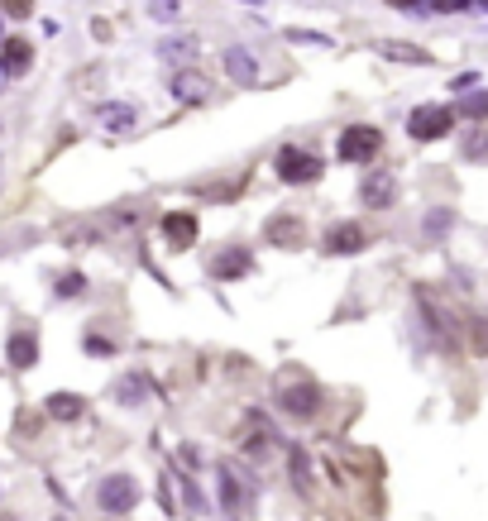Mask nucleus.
<instances>
[{
	"instance_id": "19",
	"label": "nucleus",
	"mask_w": 488,
	"mask_h": 521,
	"mask_svg": "<svg viewBox=\"0 0 488 521\" xmlns=\"http://www.w3.org/2000/svg\"><path fill=\"white\" fill-rule=\"evenodd\" d=\"M82 397H72V392H58V397H48V416H58V421H77L82 416Z\"/></svg>"
},
{
	"instance_id": "9",
	"label": "nucleus",
	"mask_w": 488,
	"mask_h": 521,
	"mask_svg": "<svg viewBox=\"0 0 488 521\" xmlns=\"http://www.w3.org/2000/svg\"><path fill=\"white\" fill-rule=\"evenodd\" d=\"M364 249H369V235H364V225H355V220L326 230V254H364Z\"/></svg>"
},
{
	"instance_id": "31",
	"label": "nucleus",
	"mask_w": 488,
	"mask_h": 521,
	"mask_svg": "<svg viewBox=\"0 0 488 521\" xmlns=\"http://www.w3.org/2000/svg\"><path fill=\"white\" fill-rule=\"evenodd\" d=\"M244 5H264V0H244Z\"/></svg>"
},
{
	"instance_id": "16",
	"label": "nucleus",
	"mask_w": 488,
	"mask_h": 521,
	"mask_svg": "<svg viewBox=\"0 0 488 521\" xmlns=\"http://www.w3.org/2000/svg\"><path fill=\"white\" fill-rule=\"evenodd\" d=\"M5 354H10V364H15V369H34V359H39V340L20 330V335H10Z\"/></svg>"
},
{
	"instance_id": "14",
	"label": "nucleus",
	"mask_w": 488,
	"mask_h": 521,
	"mask_svg": "<svg viewBox=\"0 0 488 521\" xmlns=\"http://www.w3.org/2000/svg\"><path fill=\"white\" fill-rule=\"evenodd\" d=\"M460 158L465 163H488V125H469L460 134Z\"/></svg>"
},
{
	"instance_id": "28",
	"label": "nucleus",
	"mask_w": 488,
	"mask_h": 521,
	"mask_svg": "<svg viewBox=\"0 0 488 521\" xmlns=\"http://www.w3.org/2000/svg\"><path fill=\"white\" fill-rule=\"evenodd\" d=\"M479 87V77H474V72H465V77H455V91H460V96H465V91H474Z\"/></svg>"
},
{
	"instance_id": "1",
	"label": "nucleus",
	"mask_w": 488,
	"mask_h": 521,
	"mask_svg": "<svg viewBox=\"0 0 488 521\" xmlns=\"http://www.w3.org/2000/svg\"><path fill=\"white\" fill-rule=\"evenodd\" d=\"M378 149H383V130L378 125H345L340 139H335L340 163H374Z\"/></svg>"
},
{
	"instance_id": "18",
	"label": "nucleus",
	"mask_w": 488,
	"mask_h": 521,
	"mask_svg": "<svg viewBox=\"0 0 488 521\" xmlns=\"http://www.w3.org/2000/svg\"><path fill=\"white\" fill-rule=\"evenodd\" d=\"M29 63H34V53H29V44H24V39H10V44H5V58H0V67H5V72L15 77V72H24Z\"/></svg>"
},
{
	"instance_id": "6",
	"label": "nucleus",
	"mask_w": 488,
	"mask_h": 521,
	"mask_svg": "<svg viewBox=\"0 0 488 521\" xmlns=\"http://www.w3.org/2000/svg\"><path fill=\"white\" fill-rule=\"evenodd\" d=\"M359 201H364L369 211H388V206L398 201V177L388 173V168H374V173L359 182Z\"/></svg>"
},
{
	"instance_id": "26",
	"label": "nucleus",
	"mask_w": 488,
	"mask_h": 521,
	"mask_svg": "<svg viewBox=\"0 0 488 521\" xmlns=\"http://www.w3.org/2000/svg\"><path fill=\"white\" fill-rule=\"evenodd\" d=\"M292 483H297L302 493H311V474H307V455H302V450H292Z\"/></svg>"
},
{
	"instance_id": "15",
	"label": "nucleus",
	"mask_w": 488,
	"mask_h": 521,
	"mask_svg": "<svg viewBox=\"0 0 488 521\" xmlns=\"http://www.w3.org/2000/svg\"><path fill=\"white\" fill-rule=\"evenodd\" d=\"M168 91H173L178 101H206V96H211V82H206L201 72H178Z\"/></svg>"
},
{
	"instance_id": "8",
	"label": "nucleus",
	"mask_w": 488,
	"mask_h": 521,
	"mask_svg": "<svg viewBox=\"0 0 488 521\" xmlns=\"http://www.w3.org/2000/svg\"><path fill=\"white\" fill-rule=\"evenodd\" d=\"M225 77H230V82H235V87H259V58H254V53H249V48H225Z\"/></svg>"
},
{
	"instance_id": "29",
	"label": "nucleus",
	"mask_w": 488,
	"mask_h": 521,
	"mask_svg": "<svg viewBox=\"0 0 488 521\" xmlns=\"http://www.w3.org/2000/svg\"><path fill=\"white\" fill-rule=\"evenodd\" d=\"M5 82H10V72H5V67H0V91H5Z\"/></svg>"
},
{
	"instance_id": "24",
	"label": "nucleus",
	"mask_w": 488,
	"mask_h": 521,
	"mask_svg": "<svg viewBox=\"0 0 488 521\" xmlns=\"http://www.w3.org/2000/svg\"><path fill=\"white\" fill-rule=\"evenodd\" d=\"M455 225V216L445 211V206H436V211H426V239H445V230Z\"/></svg>"
},
{
	"instance_id": "7",
	"label": "nucleus",
	"mask_w": 488,
	"mask_h": 521,
	"mask_svg": "<svg viewBox=\"0 0 488 521\" xmlns=\"http://www.w3.org/2000/svg\"><path fill=\"white\" fill-rule=\"evenodd\" d=\"M216 483H221V507L235 517V512H244V498H249V478L240 474V464H221L216 469Z\"/></svg>"
},
{
	"instance_id": "30",
	"label": "nucleus",
	"mask_w": 488,
	"mask_h": 521,
	"mask_svg": "<svg viewBox=\"0 0 488 521\" xmlns=\"http://www.w3.org/2000/svg\"><path fill=\"white\" fill-rule=\"evenodd\" d=\"M474 5H479V10H484V15H488V0H474Z\"/></svg>"
},
{
	"instance_id": "25",
	"label": "nucleus",
	"mask_w": 488,
	"mask_h": 521,
	"mask_svg": "<svg viewBox=\"0 0 488 521\" xmlns=\"http://www.w3.org/2000/svg\"><path fill=\"white\" fill-rule=\"evenodd\" d=\"M474 0H426V15L436 10V15H465Z\"/></svg>"
},
{
	"instance_id": "13",
	"label": "nucleus",
	"mask_w": 488,
	"mask_h": 521,
	"mask_svg": "<svg viewBox=\"0 0 488 521\" xmlns=\"http://www.w3.org/2000/svg\"><path fill=\"white\" fill-rule=\"evenodd\" d=\"M264 235L273 239V244H283V249H297V244H302V220L297 216H273Z\"/></svg>"
},
{
	"instance_id": "22",
	"label": "nucleus",
	"mask_w": 488,
	"mask_h": 521,
	"mask_svg": "<svg viewBox=\"0 0 488 521\" xmlns=\"http://www.w3.org/2000/svg\"><path fill=\"white\" fill-rule=\"evenodd\" d=\"M144 10H149V20H158V24H178L182 0H144Z\"/></svg>"
},
{
	"instance_id": "12",
	"label": "nucleus",
	"mask_w": 488,
	"mask_h": 521,
	"mask_svg": "<svg viewBox=\"0 0 488 521\" xmlns=\"http://www.w3.org/2000/svg\"><path fill=\"white\" fill-rule=\"evenodd\" d=\"M115 402H120V407H144V402H149V378H144V373L120 378V383H115Z\"/></svg>"
},
{
	"instance_id": "11",
	"label": "nucleus",
	"mask_w": 488,
	"mask_h": 521,
	"mask_svg": "<svg viewBox=\"0 0 488 521\" xmlns=\"http://www.w3.org/2000/svg\"><path fill=\"white\" fill-rule=\"evenodd\" d=\"M163 235H168L173 249H192V244H197V216L168 211V216H163Z\"/></svg>"
},
{
	"instance_id": "4",
	"label": "nucleus",
	"mask_w": 488,
	"mask_h": 521,
	"mask_svg": "<svg viewBox=\"0 0 488 521\" xmlns=\"http://www.w3.org/2000/svg\"><path fill=\"white\" fill-rule=\"evenodd\" d=\"M455 120H460L455 106H417L412 115H407V134L422 139V144H431V139H445Z\"/></svg>"
},
{
	"instance_id": "20",
	"label": "nucleus",
	"mask_w": 488,
	"mask_h": 521,
	"mask_svg": "<svg viewBox=\"0 0 488 521\" xmlns=\"http://www.w3.org/2000/svg\"><path fill=\"white\" fill-rule=\"evenodd\" d=\"M455 115H465V120H488V91H465L460 106H455Z\"/></svg>"
},
{
	"instance_id": "17",
	"label": "nucleus",
	"mask_w": 488,
	"mask_h": 521,
	"mask_svg": "<svg viewBox=\"0 0 488 521\" xmlns=\"http://www.w3.org/2000/svg\"><path fill=\"white\" fill-rule=\"evenodd\" d=\"M158 58L163 63H173V67H192V58H197V39H163L158 44Z\"/></svg>"
},
{
	"instance_id": "10",
	"label": "nucleus",
	"mask_w": 488,
	"mask_h": 521,
	"mask_svg": "<svg viewBox=\"0 0 488 521\" xmlns=\"http://www.w3.org/2000/svg\"><path fill=\"white\" fill-rule=\"evenodd\" d=\"M249 268H254V254L235 244V249H225L211 259V278H221V283H235V278H249Z\"/></svg>"
},
{
	"instance_id": "32",
	"label": "nucleus",
	"mask_w": 488,
	"mask_h": 521,
	"mask_svg": "<svg viewBox=\"0 0 488 521\" xmlns=\"http://www.w3.org/2000/svg\"><path fill=\"white\" fill-rule=\"evenodd\" d=\"M0 182H5V163H0Z\"/></svg>"
},
{
	"instance_id": "5",
	"label": "nucleus",
	"mask_w": 488,
	"mask_h": 521,
	"mask_svg": "<svg viewBox=\"0 0 488 521\" xmlns=\"http://www.w3.org/2000/svg\"><path fill=\"white\" fill-rule=\"evenodd\" d=\"M321 402H326L321 388L307 383V378H297V383H288V388L278 392V407H283L288 416H297V421H311V416L321 412Z\"/></svg>"
},
{
	"instance_id": "27",
	"label": "nucleus",
	"mask_w": 488,
	"mask_h": 521,
	"mask_svg": "<svg viewBox=\"0 0 488 521\" xmlns=\"http://www.w3.org/2000/svg\"><path fill=\"white\" fill-rule=\"evenodd\" d=\"M82 273H63V283H58V297H77V292H82Z\"/></svg>"
},
{
	"instance_id": "23",
	"label": "nucleus",
	"mask_w": 488,
	"mask_h": 521,
	"mask_svg": "<svg viewBox=\"0 0 488 521\" xmlns=\"http://www.w3.org/2000/svg\"><path fill=\"white\" fill-rule=\"evenodd\" d=\"M101 125H106V130H130L134 125V110L130 106H101Z\"/></svg>"
},
{
	"instance_id": "3",
	"label": "nucleus",
	"mask_w": 488,
	"mask_h": 521,
	"mask_svg": "<svg viewBox=\"0 0 488 521\" xmlns=\"http://www.w3.org/2000/svg\"><path fill=\"white\" fill-rule=\"evenodd\" d=\"M96 502H101V512H111V517H125V512H134V507H139V483H134V474L101 478Z\"/></svg>"
},
{
	"instance_id": "2",
	"label": "nucleus",
	"mask_w": 488,
	"mask_h": 521,
	"mask_svg": "<svg viewBox=\"0 0 488 521\" xmlns=\"http://www.w3.org/2000/svg\"><path fill=\"white\" fill-rule=\"evenodd\" d=\"M273 168H278V177H283V182H292V187H311V182H321V173H326V163H321L316 153L297 149V144L278 149Z\"/></svg>"
},
{
	"instance_id": "21",
	"label": "nucleus",
	"mask_w": 488,
	"mask_h": 521,
	"mask_svg": "<svg viewBox=\"0 0 488 521\" xmlns=\"http://www.w3.org/2000/svg\"><path fill=\"white\" fill-rule=\"evenodd\" d=\"M378 53L393 58V63H431V53H422V48H412V44H378Z\"/></svg>"
}]
</instances>
